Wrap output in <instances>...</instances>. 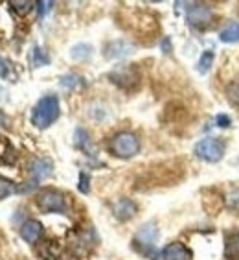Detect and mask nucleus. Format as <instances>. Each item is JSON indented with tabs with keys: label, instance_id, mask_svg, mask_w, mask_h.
<instances>
[{
	"label": "nucleus",
	"instance_id": "nucleus-21",
	"mask_svg": "<svg viewBox=\"0 0 239 260\" xmlns=\"http://www.w3.org/2000/svg\"><path fill=\"white\" fill-rule=\"evenodd\" d=\"M31 63H33V67H45L50 63V55L46 54L41 46H35L31 50Z\"/></svg>",
	"mask_w": 239,
	"mask_h": 260
},
{
	"label": "nucleus",
	"instance_id": "nucleus-25",
	"mask_svg": "<svg viewBox=\"0 0 239 260\" xmlns=\"http://www.w3.org/2000/svg\"><path fill=\"white\" fill-rule=\"evenodd\" d=\"M226 205H228L232 210H239V188L230 192L228 200H226Z\"/></svg>",
	"mask_w": 239,
	"mask_h": 260
},
{
	"label": "nucleus",
	"instance_id": "nucleus-3",
	"mask_svg": "<svg viewBox=\"0 0 239 260\" xmlns=\"http://www.w3.org/2000/svg\"><path fill=\"white\" fill-rule=\"evenodd\" d=\"M109 150L118 159H133L140 151V139L131 131H120L110 139Z\"/></svg>",
	"mask_w": 239,
	"mask_h": 260
},
{
	"label": "nucleus",
	"instance_id": "nucleus-16",
	"mask_svg": "<svg viewBox=\"0 0 239 260\" xmlns=\"http://www.w3.org/2000/svg\"><path fill=\"white\" fill-rule=\"evenodd\" d=\"M219 39L226 45L239 43V22H228L223 30L219 31Z\"/></svg>",
	"mask_w": 239,
	"mask_h": 260
},
{
	"label": "nucleus",
	"instance_id": "nucleus-22",
	"mask_svg": "<svg viewBox=\"0 0 239 260\" xmlns=\"http://www.w3.org/2000/svg\"><path fill=\"white\" fill-rule=\"evenodd\" d=\"M15 192H17V186L10 179H6V177L0 175V198H8V196L15 194Z\"/></svg>",
	"mask_w": 239,
	"mask_h": 260
},
{
	"label": "nucleus",
	"instance_id": "nucleus-10",
	"mask_svg": "<svg viewBox=\"0 0 239 260\" xmlns=\"http://www.w3.org/2000/svg\"><path fill=\"white\" fill-rule=\"evenodd\" d=\"M28 170H30L33 181L37 183V181H43V179H46V177H50L52 172H54V165H52L50 159H41V157H37V159L30 160Z\"/></svg>",
	"mask_w": 239,
	"mask_h": 260
},
{
	"label": "nucleus",
	"instance_id": "nucleus-9",
	"mask_svg": "<svg viewBox=\"0 0 239 260\" xmlns=\"http://www.w3.org/2000/svg\"><path fill=\"white\" fill-rule=\"evenodd\" d=\"M112 212H114L116 220L129 221V220H133L136 216V212H138V205H136L133 200H129V198H122V200H118L114 203Z\"/></svg>",
	"mask_w": 239,
	"mask_h": 260
},
{
	"label": "nucleus",
	"instance_id": "nucleus-1",
	"mask_svg": "<svg viewBox=\"0 0 239 260\" xmlns=\"http://www.w3.org/2000/svg\"><path fill=\"white\" fill-rule=\"evenodd\" d=\"M61 107H59V98L55 94L43 96L33 107L31 113V124L39 129H46L50 127L57 118H59Z\"/></svg>",
	"mask_w": 239,
	"mask_h": 260
},
{
	"label": "nucleus",
	"instance_id": "nucleus-15",
	"mask_svg": "<svg viewBox=\"0 0 239 260\" xmlns=\"http://www.w3.org/2000/svg\"><path fill=\"white\" fill-rule=\"evenodd\" d=\"M39 256L43 260H57L61 256V245L54 240H46L41 244Z\"/></svg>",
	"mask_w": 239,
	"mask_h": 260
},
{
	"label": "nucleus",
	"instance_id": "nucleus-17",
	"mask_svg": "<svg viewBox=\"0 0 239 260\" xmlns=\"http://www.w3.org/2000/svg\"><path fill=\"white\" fill-rule=\"evenodd\" d=\"M92 54H94V48L90 45H87V43H79V45H75L74 48L70 50V57L74 61H79V63L89 61L90 57H92Z\"/></svg>",
	"mask_w": 239,
	"mask_h": 260
},
{
	"label": "nucleus",
	"instance_id": "nucleus-27",
	"mask_svg": "<svg viewBox=\"0 0 239 260\" xmlns=\"http://www.w3.org/2000/svg\"><path fill=\"white\" fill-rule=\"evenodd\" d=\"M230 124H232V120H230V116L228 115H217L215 116V125L217 127H230Z\"/></svg>",
	"mask_w": 239,
	"mask_h": 260
},
{
	"label": "nucleus",
	"instance_id": "nucleus-13",
	"mask_svg": "<svg viewBox=\"0 0 239 260\" xmlns=\"http://www.w3.org/2000/svg\"><path fill=\"white\" fill-rule=\"evenodd\" d=\"M74 142L83 153H87V155H90V157L96 155V148H94V144H92V140H90V135L87 129L77 127L74 133Z\"/></svg>",
	"mask_w": 239,
	"mask_h": 260
},
{
	"label": "nucleus",
	"instance_id": "nucleus-14",
	"mask_svg": "<svg viewBox=\"0 0 239 260\" xmlns=\"http://www.w3.org/2000/svg\"><path fill=\"white\" fill-rule=\"evenodd\" d=\"M224 256L228 260H239V231L228 233L224 242Z\"/></svg>",
	"mask_w": 239,
	"mask_h": 260
},
{
	"label": "nucleus",
	"instance_id": "nucleus-12",
	"mask_svg": "<svg viewBox=\"0 0 239 260\" xmlns=\"http://www.w3.org/2000/svg\"><path fill=\"white\" fill-rule=\"evenodd\" d=\"M20 236H22V240L28 242V244H37L39 238L43 236V225H41L37 220L24 221L22 227H20Z\"/></svg>",
	"mask_w": 239,
	"mask_h": 260
},
{
	"label": "nucleus",
	"instance_id": "nucleus-19",
	"mask_svg": "<svg viewBox=\"0 0 239 260\" xmlns=\"http://www.w3.org/2000/svg\"><path fill=\"white\" fill-rule=\"evenodd\" d=\"M83 85H85V81H83V78L77 74H66L61 78V87H65V89H68V90L81 89Z\"/></svg>",
	"mask_w": 239,
	"mask_h": 260
},
{
	"label": "nucleus",
	"instance_id": "nucleus-11",
	"mask_svg": "<svg viewBox=\"0 0 239 260\" xmlns=\"http://www.w3.org/2000/svg\"><path fill=\"white\" fill-rule=\"evenodd\" d=\"M162 260H189L191 258V251L186 247L184 244L180 242H173V244H168L160 253Z\"/></svg>",
	"mask_w": 239,
	"mask_h": 260
},
{
	"label": "nucleus",
	"instance_id": "nucleus-18",
	"mask_svg": "<svg viewBox=\"0 0 239 260\" xmlns=\"http://www.w3.org/2000/svg\"><path fill=\"white\" fill-rule=\"evenodd\" d=\"M214 61H215V52L214 50H205L199 57L197 70H199L201 74H208L210 69H212V65H214Z\"/></svg>",
	"mask_w": 239,
	"mask_h": 260
},
{
	"label": "nucleus",
	"instance_id": "nucleus-24",
	"mask_svg": "<svg viewBox=\"0 0 239 260\" xmlns=\"http://www.w3.org/2000/svg\"><path fill=\"white\" fill-rule=\"evenodd\" d=\"M77 188H79L81 194H89L90 192V175L87 172H81L79 174V183H77Z\"/></svg>",
	"mask_w": 239,
	"mask_h": 260
},
{
	"label": "nucleus",
	"instance_id": "nucleus-20",
	"mask_svg": "<svg viewBox=\"0 0 239 260\" xmlns=\"http://www.w3.org/2000/svg\"><path fill=\"white\" fill-rule=\"evenodd\" d=\"M10 6H11V10L15 11L17 15L24 17V15H28L31 10H33L35 2H30V0H11Z\"/></svg>",
	"mask_w": 239,
	"mask_h": 260
},
{
	"label": "nucleus",
	"instance_id": "nucleus-29",
	"mask_svg": "<svg viewBox=\"0 0 239 260\" xmlns=\"http://www.w3.org/2000/svg\"><path fill=\"white\" fill-rule=\"evenodd\" d=\"M4 122H6V116L2 115V111H0V125H4Z\"/></svg>",
	"mask_w": 239,
	"mask_h": 260
},
{
	"label": "nucleus",
	"instance_id": "nucleus-26",
	"mask_svg": "<svg viewBox=\"0 0 239 260\" xmlns=\"http://www.w3.org/2000/svg\"><path fill=\"white\" fill-rule=\"evenodd\" d=\"M52 6H54V2H46V0H43V2H35V8H37V11H39V17H45L46 13L52 10Z\"/></svg>",
	"mask_w": 239,
	"mask_h": 260
},
{
	"label": "nucleus",
	"instance_id": "nucleus-4",
	"mask_svg": "<svg viewBox=\"0 0 239 260\" xmlns=\"http://www.w3.org/2000/svg\"><path fill=\"white\" fill-rule=\"evenodd\" d=\"M224 151H226V144H224V140L217 139V137H206V139L199 140L193 148L195 157L205 162H210V165L219 162L224 157Z\"/></svg>",
	"mask_w": 239,
	"mask_h": 260
},
{
	"label": "nucleus",
	"instance_id": "nucleus-23",
	"mask_svg": "<svg viewBox=\"0 0 239 260\" xmlns=\"http://www.w3.org/2000/svg\"><path fill=\"white\" fill-rule=\"evenodd\" d=\"M226 94H228V102L235 107H239V83H232L226 89Z\"/></svg>",
	"mask_w": 239,
	"mask_h": 260
},
{
	"label": "nucleus",
	"instance_id": "nucleus-5",
	"mask_svg": "<svg viewBox=\"0 0 239 260\" xmlns=\"http://www.w3.org/2000/svg\"><path fill=\"white\" fill-rule=\"evenodd\" d=\"M109 80L122 90L133 92L140 87V70L135 65H120L109 74Z\"/></svg>",
	"mask_w": 239,
	"mask_h": 260
},
{
	"label": "nucleus",
	"instance_id": "nucleus-2",
	"mask_svg": "<svg viewBox=\"0 0 239 260\" xmlns=\"http://www.w3.org/2000/svg\"><path fill=\"white\" fill-rule=\"evenodd\" d=\"M158 238V227L154 221H147L145 225H142L138 229V233L135 235V249L138 251L140 255H144L145 258L149 260H158L160 253L154 249V242Z\"/></svg>",
	"mask_w": 239,
	"mask_h": 260
},
{
	"label": "nucleus",
	"instance_id": "nucleus-8",
	"mask_svg": "<svg viewBox=\"0 0 239 260\" xmlns=\"http://www.w3.org/2000/svg\"><path fill=\"white\" fill-rule=\"evenodd\" d=\"M103 54L107 59H124V57H129V55L135 54V46L131 45L129 41L118 39L105 46Z\"/></svg>",
	"mask_w": 239,
	"mask_h": 260
},
{
	"label": "nucleus",
	"instance_id": "nucleus-6",
	"mask_svg": "<svg viewBox=\"0 0 239 260\" xmlns=\"http://www.w3.org/2000/svg\"><path fill=\"white\" fill-rule=\"evenodd\" d=\"M37 207L43 212H57V214H65L68 210L66 196L54 188H46L37 194Z\"/></svg>",
	"mask_w": 239,
	"mask_h": 260
},
{
	"label": "nucleus",
	"instance_id": "nucleus-28",
	"mask_svg": "<svg viewBox=\"0 0 239 260\" xmlns=\"http://www.w3.org/2000/svg\"><path fill=\"white\" fill-rule=\"evenodd\" d=\"M160 46H162V52H164V54H171V41H170V37H164V39H162V43H160Z\"/></svg>",
	"mask_w": 239,
	"mask_h": 260
},
{
	"label": "nucleus",
	"instance_id": "nucleus-7",
	"mask_svg": "<svg viewBox=\"0 0 239 260\" xmlns=\"http://www.w3.org/2000/svg\"><path fill=\"white\" fill-rule=\"evenodd\" d=\"M186 20L195 30H206L214 22V11L206 4H189L186 11Z\"/></svg>",
	"mask_w": 239,
	"mask_h": 260
}]
</instances>
